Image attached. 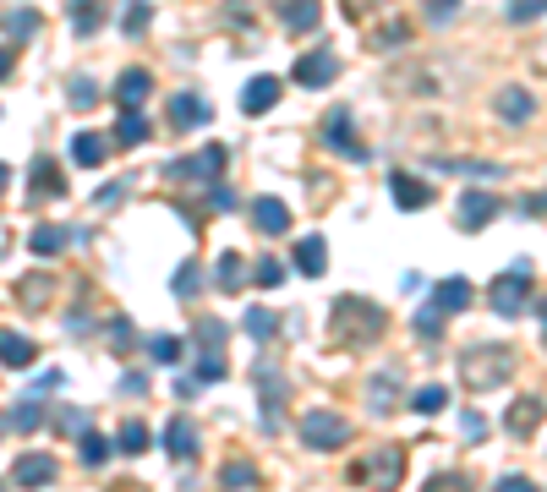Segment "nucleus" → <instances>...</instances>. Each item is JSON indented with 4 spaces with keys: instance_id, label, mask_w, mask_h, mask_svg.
I'll return each instance as SVG.
<instances>
[{
    "instance_id": "f257e3e1",
    "label": "nucleus",
    "mask_w": 547,
    "mask_h": 492,
    "mask_svg": "<svg viewBox=\"0 0 547 492\" xmlns=\"http://www.w3.org/2000/svg\"><path fill=\"white\" fill-rule=\"evenodd\" d=\"M329 328H334V340H345V345H367V340L383 334V312L372 301H361V295H340L334 312H329Z\"/></svg>"
},
{
    "instance_id": "f03ea898",
    "label": "nucleus",
    "mask_w": 547,
    "mask_h": 492,
    "mask_svg": "<svg viewBox=\"0 0 547 492\" xmlns=\"http://www.w3.org/2000/svg\"><path fill=\"white\" fill-rule=\"evenodd\" d=\"M389 88H399V93H410V99H449V93L460 88V77H455V66H444V61H417V66L394 72Z\"/></svg>"
},
{
    "instance_id": "7ed1b4c3",
    "label": "nucleus",
    "mask_w": 547,
    "mask_h": 492,
    "mask_svg": "<svg viewBox=\"0 0 547 492\" xmlns=\"http://www.w3.org/2000/svg\"><path fill=\"white\" fill-rule=\"evenodd\" d=\"M509 372H514L509 351H465L460 356V383L465 389H498Z\"/></svg>"
},
{
    "instance_id": "20e7f679",
    "label": "nucleus",
    "mask_w": 547,
    "mask_h": 492,
    "mask_svg": "<svg viewBox=\"0 0 547 492\" xmlns=\"http://www.w3.org/2000/svg\"><path fill=\"white\" fill-rule=\"evenodd\" d=\"M302 443L318 449V454L345 449V443H350V421H345L340 410H307V416H302Z\"/></svg>"
},
{
    "instance_id": "39448f33",
    "label": "nucleus",
    "mask_w": 547,
    "mask_h": 492,
    "mask_svg": "<svg viewBox=\"0 0 547 492\" xmlns=\"http://www.w3.org/2000/svg\"><path fill=\"white\" fill-rule=\"evenodd\" d=\"M525 290H531V263H525V257H514V263H509V274H504V279H493V312H498V317H514V312L525 306Z\"/></svg>"
},
{
    "instance_id": "423d86ee",
    "label": "nucleus",
    "mask_w": 547,
    "mask_h": 492,
    "mask_svg": "<svg viewBox=\"0 0 547 492\" xmlns=\"http://www.w3.org/2000/svg\"><path fill=\"white\" fill-rule=\"evenodd\" d=\"M399 470H405V449H399V443H378V449L356 465V476L372 481V487H399Z\"/></svg>"
},
{
    "instance_id": "0eeeda50",
    "label": "nucleus",
    "mask_w": 547,
    "mask_h": 492,
    "mask_svg": "<svg viewBox=\"0 0 547 492\" xmlns=\"http://www.w3.org/2000/svg\"><path fill=\"white\" fill-rule=\"evenodd\" d=\"M170 176H197L203 187L225 181V148H219V142H208L197 159H181V164H170Z\"/></svg>"
},
{
    "instance_id": "6e6552de",
    "label": "nucleus",
    "mask_w": 547,
    "mask_h": 492,
    "mask_svg": "<svg viewBox=\"0 0 547 492\" xmlns=\"http://www.w3.org/2000/svg\"><path fill=\"white\" fill-rule=\"evenodd\" d=\"M498 198L493 192H460V203H455V219H460V230H482L487 219H498Z\"/></svg>"
},
{
    "instance_id": "1a4fd4ad",
    "label": "nucleus",
    "mask_w": 547,
    "mask_h": 492,
    "mask_svg": "<svg viewBox=\"0 0 547 492\" xmlns=\"http://www.w3.org/2000/svg\"><path fill=\"white\" fill-rule=\"evenodd\" d=\"M334 77H340V61H334L329 50H307V55L296 61V82H302V88H329Z\"/></svg>"
},
{
    "instance_id": "9d476101",
    "label": "nucleus",
    "mask_w": 547,
    "mask_h": 492,
    "mask_svg": "<svg viewBox=\"0 0 547 492\" xmlns=\"http://www.w3.org/2000/svg\"><path fill=\"white\" fill-rule=\"evenodd\" d=\"M323 142L334 148V153H345V159H367V148L350 137V110H329V121H323Z\"/></svg>"
},
{
    "instance_id": "9b49d317",
    "label": "nucleus",
    "mask_w": 547,
    "mask_h": 492,
    "mask_svg": "<svg viewBox=\"0 0 547 492\" xmlns=\"http://www.w3.org/2000/svg\"><path fill=\"white\" fill-rule=\"evenodd\" d=\"M280 93H285L280 77H252V82L241 88V110H246V115H263V110L280 104Z\"/></svg>"
},
{
    "instance_id": "f8f14e48",
    "label": "nucleus",
    "mask_w": 547,
    "mask_h": 492,
    "mask_svg": "<svg viewBox=\"0 0 547 492\" xmlns=\"http://www.w3.org/2000/svg\"><path fill=\"white\" fill-rule=\"evenodd\" d=\"M55 470H61V465H55L50 454H23V459L12 465V481H17V487H50Z\"/></svg>"
},
{
    "instance_id": "ddd939ff",
    "label": "nucleus",
    "mask_w": 547,
    "mask_h": 492,
    "mask_svg": "<svg viewBox=\"0 0 547 492\" xmlns=\"http://www.w3.org/2000/svg\"><path fill=\"white\" fill-rule=\"evenodd\" d=\"M0 362L17 367V372H28V367L39 362V351H34V340H28V334H17V328H0Z\"/></svg>"
},
{
    "instance_id": "4468645a",
    "label": "nucleus",
    "mask_w": 547,
    "mask_h": 492,
    "mask_svg": "<svg viewBox=\"0 0 547 492\" xmlns=\"http://www.w3.org/2000/svg\"><path fill=\"white\" fill-rule=\"evenodd\" d=\"M154 93V72H143V66H131V72H120V82H115V99H120V110H137Z\"/></svg>"
},
{
    "instance_id": "2eb2a0df",
    "label": "nucleus",
    "mask_w": 547,
    "mask_h": 492,
    "mask_svg": "<svg viewBox=\"0 0 547 492\" xmlns=\"http://www.w3.org/2000/svg\"><path fill=\"white\" fill-rule=\"evenodd\" d=\"M389 192H394V203H399L405 214H417V208H427V203H433V187H427V181H417V176H389Z\"/></svg>"
},
{
    "instance_id": "dca6fc26",
    "label": "nucleus",
    "mask_w": 547,
    "mask_h": 492,
    "mask_svg": "<svg viewBox=\"0 0 547 492\" xmlns=\"http://www.w3.org/2000/svg\"><path fill=\"white\" fill-rule=\"evenodd\" d=\"M252 225H257L263 236H285V230H291V208H285L280 198H257V203H252Z\"/></svg>"
},
{
    "instance_id": "f3484780",
    "label": "nucleus",
    "mask_w": 547,
    "mask_h": 492,
    "mask_svg": "<svg viewBox=\"0 0 547 492\" xmlns=\"http://www.w3.org/2000/svg\"><path fill=\"white\" fill-rule=\"evenodd\" d=\"M493 110H498V121H509V126H520V121H531V115H536V99H531L525 88H504Z\"/></svg>"
},
{
    "instance_id": "a211bd4d",
    "label": "nucleus",
    "mask_w": 547,
    "mask_h": 492,
    "mask_svg": "<svg viewBox=\"0 0 547 492\" xmlns=\"http://www.w3.org/2000/svg\"><path fill=\"white\" fill-rule=\"evenodd\" d=\"M296 268H302L307 279H318V274L329 268V241H323V236H302V241H296Z\"/></svg>"
},
{
    "instance_id": "6ab92c4d",
    "label": "nucleus",
    "mask_w": 547,
    "mask_h": 492,
    "mask_svg": "<svg viewBox=\"0 0 547 492\" xmlns=\"http://www.w3.org/2000/svg\"><path fill=\"white\" fill-rule=\"evenodd\" d=\"M394 394H399V372L383 367V372L367 383V405H372V416H389V410H394Z\"/></svg>"
},
{
    "instance_id": "aec40b11",
    "label": "nucleus",
    "mask_w": 547,
    "mask_h": 492,
    "mask_svg": "<svg viewBox=\"0 0 547 492\" xmlns=\"http://www.w3.org/2000/svg\"><path fill=\"white\" fill-rule=\"evenodd\" d=\"M104 153H110V137H104V131H77V137H72V159L82 164V170L104 164Z\"/></svg>"
},
{
    "instance_id": "412c9836",
    "label": "nucleus",
    "mask_w": 547,
    "mask_h": 492,
    "mask_svg": "<svg viewBox=\"0 0 547 492\" xmlns=\"http://www.w3.org/2000/svg\"><path fill=\"white\" fill-rule=\"evenodd\" d=\"M170 121H176L181 131H192V126L208 121V104H203L197 93H170Z\"/></svg>"
},
{
    "instance_id": "4be33fe9",
    "label": "nucleus",
    "mask_w": 547,
    "mask_h": 492,
    "mask_svg": "<svg viewBox=\"0 0 547 492\" xmlns=\"http://www.w3.org/2000/svg\"><path fill=\"white\" fill-rule=\"evenodd\" d=\"M165 449H170L176 459H192V454H197V427H192V416H176V421L165 427Z\"/></svg>"
},
{
    "instance_id": "5701e85b",
    "label": "nucleus",
    "mask_w": 547,
    "mask_h": 492,
    "mask_svg": "<svg viewBox=\"0 0 547 492\" xmlns=\"http://www.w3.org/2000/svg\"><path fill=\"white\" fill-rule=\"evenodd\" d=\"M28 246H34L39 257H55V252L72 246V230H66V225H39V230L28 236Z\"/></svg>"
},
{
    "instance_id": "b1692460",
    "label": "nucleus",
    "mask_w": 547,
    "mask_h": 492,
    "mask_svg": "<svg viewBox=\"0 0 547 492\" xmlns=\"http://www.w3.org/2000/svg\"><path fill=\"white\" fill-rule=\"evenodd\" d=\"M318 0H291V6H280V23L291 28V34H307V28H318Z\"/></svg>"
},
{
    "instance_id": "393cba45",
    "label": "nucleus",
    "mask_w": 547,
    "mask_h": 492,
    "mask_svg": "<svg viewBox=\"0 0 547 492\" xmlns=\"http://www.w3.org/2000/svg\"><path fill=\"white\" fill-rule=\"evenodd\" d=\"M433 301L444 306V317H449V312H465V306H471V285H465V279H444V285L433 290Z\"/></svg>"
},
{
    "instance_id": "a878e982",
    "label": "nucleus",
    "mask_w": 547,
    "mask_h": 492,
    "mask_svg": "<svg viewBox=\"0 0 547 492\" xmlns=\"http://www.w3.org/2000/svg\"><path fill=\"white\" fill-rule=\"evenodd\" d=\"M542 410H547V405H542L536 394H525V400H520V405H514V410L504 416V427H509V432H531V427L542 421Z\"/></svg>"
},
{
    "instance_id": "bb28decb",
    "label": "nucleus",
    "mask_w": 547,
    "mask_h": 492,
    "mask_svg": "<svg viewBox=\"0 0 547 492\" xmlns=\"http://www.w3.org/2000/svg\"><path fill=\"white\" fill-rule=\"evenodd\" d=\"M34 187H39L44 198L66 192V181H61V170H55V159H34Z\"/></svg>"
},
{
    "instance_id": "cd10ccee",
    "label": "nucleus",
    "mask_w": 547,
    "mask_h": 492,
    "mask_svg": "<svg viewBox=\"0 0 547 492\" xmlns=\"http://www.w3.org/2000/svg\"><path fill=\"white\" fill-rule=\"evenodd\" d=\"M246 279H252V274H246V263H241L235 252H225V257H219V290H241Z\"/></svg>"
},
{
    "instance_id": "c85d7f7f",
    "label": "nucleus",
    "mask_w": 547,
    "mask_h": 492,
    "mask_svg": "<svg viewBox=\"0 0 547 492\" xmlns=\"http://www.w3.org/2000/svg\"><path fill=\"white\" fill-rule=\"evenodd\" d=\"M149 17H154V6H149V0H126V12H120V28L137 39V34L149 28Z\"/></svg>"
},
{
    "instance_id": "c756f323",
    "label": "nucleus",
    "mask_w": 547,
    "mask_h": 492,
    "mask_svg": "<svg viewBox=\"0 0 547 492\" xmlns=\"http://www.w3.org/2000/svg\"><path fill=\"white\" fill-rule=\"evenodd\" d=\"M274 328H280V317H274L268 306H252V312H246V334H252V340H274Z\"/></svg>"
},
{
    "instance_id": "7c9ffc66",
    "label": "nucleus",
    "mask_w": 547,
    "mask_h": 492,
    "mask_svg": "<svg viewBox=\"0 0 547 492\" xmlns=\"http://www.w3.org/2000/svg\"><path fill=\"white\" fill-rule=\"evenodd\" d=\"M115 137H120L126 148H137V142H143V137H149V121H143V115H137V110H126V115H120V126H115Z\"/></svg>"
},
{
    "instance_id": "2f4dec72",
    "label": "nucleus",
    "mask_w": 547,
    "mask_h": 492,
    "mask_svg": "<svg viewBox=\"0 0 547 492\" xmlns=\"http://www.w3.org/2000/svg\"><path fill=\"white\" fill-rule=\"evenodd\" d=\"M444 400H449V394H444L438 383H427V389H417V394H410V410H422V416H438V410H444Z\"/></svg>"
},
{
    "instance_id": "473e14b6",
    "label": "nucleus",
    "mask_w": 547,
    "mask_h": 492,
    "mask_svg": "<svg viewBox=\"0 0 547 492\" xmlns=\"http://www.w3.org/2000/svg\"><path fill=\"white\" fill-rule=\"evenodd\" d=\"M66 93H72V110H93V104H99V82H93V77H72Z\"/></svg>"
},
{
    "instance_id": "72a5a7b5",
    "label": "nucleus",
    "mask_w": 547,
    "mask_h": 492,
    "mask_svg": "<svg viewBox=\"0 0 547 492\" xmlns=\"http://www.w3.org/2000/svg\"><path fill=\"white\" fill-rule=\"evenodd\" d=\"M149 356H154L159 367H176V362H181V340H176V334H159V340H149Z\"/></svg>"
},
{
    "instance_id": "f704fd0d",
    "label": "nucleus",
    "mask_w": 547,
    "mask_h": 492,
    "mask_svg": "<svg viewBox=\"0 0 547 492\" xmlns=\"http://www.w3.org/2000/svg\"><path fill=\"white\" fill-rule=\"evenodd\" d=\"M417 334H422V340H438V334H444V306H438V301L417 312Z\"/></svg>"
},
{
    "instance_id": "c9c22d12",
    "label": "nucleus",
    "mask_w": 547,
    "mask_h": 492,
    "mask_svg": "<svg viewBox=\"0 0 547 492\" xmlns=\"http://www.w3.org/2000/svg\"><path fill=\"white\" fill-rule=\"evenodd\" d=\"M149 449V427L143 421H126L120 427V454H143Z\"/></svg>"
},
{
    "instance_id": "e433bc0d",
    "label": "nucleus",
    "mask_w": 547,
    "mask_h": 492,
    "mask_svg": "<svg viewBox=\"0 0 547 492\" xmlns=\"http://www.w3.org/2000/svg\"><path fill=\"white\" fill-rule=\"evenodd\" d=\"M6 34L12 39H34L39 34V12H6Z\"/></svg>"
},
{
    "instance_id": "4c0bfd02",
    "label": "nucleus",
    "mask_w": 547,
    "mask_h": 492,
    "mask_svg": "<svg viewBox=\"0 0 547 492\" xmlns=\"http://www.w3.org/2000/svg\"><path fill=\"white\" fill-rule=\"evenodd\" d=\"M72 23H77V34H93L99 28V0H72Z\"/></svg>"
},
{
    "instance_id": "58836bf2",
    "label": "nucleus",
    "mask_w": 547,
    "mask_h": 492,
    "mask_svg": "<svg viewBox=\"0 0 547 492\" xmlns=\"http://www.w3.org/2000/svg\"><path fill=\"white\" fill-rule=\"evenodd\" d=\"M39 421H44V410H39V400H34V394H28V400H23V405H17V410H12V427H23V432H34V427H39Z\"/></svg>"
},
{
    "instance_id": "ea45409f",
    "label": "nucleus",
    "mask_w": 547,
    "mask_h": 492,
    "mask_svg": "<svg viewBox=\"0 0 547 492\" xmlns=\"http://www.w3.org/2000/svg\"><path fill=\"white\" fill-rule=\"evenodd\" d=\"M77 443H82V465H104V459H110V443H104L99 432H82Z\"/></svg>"
},
{
    "instance_id": "a19ab883",
    "label": "nucleus",
    "mask_w": 547,
    "mask_h": 492,
    "mask_svg": "<svg viewBox=\"0 0 547 492\" xmlns=\"http://www.w3.org/2000/svg\"><path fill=\"white\" fill-rule=\"evenodd\" d=\"M225 487H257V465L230 459V465H225Z\"/></svg>"
},
{
    "instance_id": "79ce46f5",
    "label": "nucleus",
    "mask_w": 547,
    "mask_h": 492,
    "mask_svg": "<svg viewBox=\"0 0 547 492\" xmlns=\"http://www.w3.org/2000/svg\"><path fill=\"white\" fill-rule=\"evenodd\" d=\"M252 279H257L263 290H274V285H280V279H285V263H280V257H263V263L252 268Z\"/></svg>"
},
{
    "instance_id": "37998d69",
    "label": "nucleus",
    "mask_w": 547,
    "mask_h": 492,
    "mask_svg": "<svg viewBox=\"0 0 547 492\" xmlns=\"http://www.w3.org/2000/svg\"><path fill=\"white\" fill-rule=\"evenodd\" d=\"M536 17H547V0H514L509 6V23H536Z\"/></svg>"
},
{
    "instance_id": "c03bdc74",
    "label": "nucleus",
    "mask_w": 547,
    "mask_h": 492,
    "mask_svg": "<svg viewBox=\"0 0 547 492\" xmlns=\"http://www.w3.org/2000/svg\"><path fill=\"white\" fill-rule=\"evenodd\" d=\"M197 290H203V268H197V263H187V268L176 274V295H197Z\"/></svg>"
},
{
    "instance_id": "a18cd8bd",
    "label": "nucleus",
    "mask_w": 547,
    "mask_h": 492,
    "mask_svg": "<svg viewBox=\"0 0 547 492\" xmlns=\"http://www.w3.org/2000/svg\"><path fill=\"white\" fill-rule=\"evenodd\" d=\"M225 378V362L214 356V351H203V362H197V383H219Z\"/></svg>"
},
{
    "instance_id": "49530a36",
    "label": "nucleus",
    "mask_w": 547,
    "mask_h": 492,
    "mask_svg": "<svg viewBox=\"0 0 547 492\" xmlns=\"http://www.w3.org/2000/svg\"><path fill=\"white\" fill-rule=\"evenodd\" d=\"M17 295H23V301H28V306H39V301H44V295H50V279H44V274H34V279H28V285H23V290H17Z\"/></svg>"
},
{
    "instance_id": "de8ad7c7",
    "label": "nucleus",
    "mask_w": 547,
    "mask_h": 492,
    "mask_svg": "<svg viewBox=\"0 0 547 492\" xmlns=\"http://www.w3.org/2000/svg\"><path fill=\"white\" fill-rule=\"evenodd\" d=\"M55 427H61V432H77V438H82V432H88V416H82V410H61V416H55Z\"/></svg>"
},
{
    "instance_id": "09e8293b",
    "label": "nucleus",
    "mask_w": 547,
    "mask_h": 492,
    "mask_svg": "<svg viewBox=\"0 0 547 492\" xmlns=\"http://www.w3.org/2000/svg\"><path fill=\"white\" fill-rule=\"evenodd\" d=\"M460 12V0H427V23H449Z\"/></svg>"
},
{
    "instance_id": "8fccbe9b",
    "label": "nucleus",
    "mask_w": 547,
    "mask_h": 492,
    "mask_svg": "<svg viewBox=\"0 0 547 492\" xmlns=\"http://www.w3.org/2000/svg\"><path fill=\"white\" fill-rule=\"evenodd\" d=\"M197 334H203V345L214 351V345L225 340V323H214V317H203V323H197Z\"/></svg>"
},
{
    "instance_id": "3c124183",
    "label": "nucleus",
    "mask_w": 547,
    "mask_h": 492,
    "mask_svg": "<svg viewBox=\"0 0 547 492\" xmlns=\"http://www.w3.org/2000/svg\"><path fill=\"white\" fill-rule=\"evenodd\" d=\"M460 432H465V438H482V432H487V421H482L476 410H465V416H460Z\"/></svg>"
},
{
    "instance_id": "603ef678",
    "label": "nucleus",
    "mask_w": 547,
    "mask_h": 492,
    "mask_svg": "<svg viewBox=\"0 0 547 492\" xmlns=\"http://www.w3.org/2000/svg\"><path fill=\"white\" fill-rule=\"evenodd\" d=\"M110 340H115V345H131V323H126V317L110 323Z\"/></svg>"
},
{
    "instance_id": "864d4df0",
    "label": "nucleus",
    "mask_w": 547,
    "mask_h": 492,
    "mask_svg": "<svg viewBox=\"0 0 547 492\" xmlns=\"http://www.w3.org/2000/svg\"><path fill=\"white\" fill-rule=\"evenodd\" d=\"M214 208H235V192L225 181H214Z\"/></svg>"
},
{
    "instance_id": "5fc2aeb1",
    "label": "nucleus",
    "mask_w": 547,
    "mask_h": 492,
    "mask_svg": "<svg viewBox=\"0 0 547 492\" xmlns=\"http://www.w3.org/2000/svg\"><path fill=\"white\" fill-rule=\"evenodd\" d=\"M498 487H504V492H531V481H525V476H504Z\"/></svg>"
},
{
    "instance_id": "6e6d98bb",
    "label": "nucleus",
    "mask_w": 547,
    "mask_h": 492,
    "mask_svg": "<svg viewBox=\"0 0 547 492\" xmlns=\"http://www.w3.org/2000/svg\"><path fill=\"white\" fill-rule=\"evenodd\" d=\"M525 214H547V198H525Z\"/></svg>"
},
{
    "instance_id": "4d7b16f0",
    "label": "nucleus",
    "mask_w": 547,
    "mask_h": 492,
    "mask_svg": "<svg viewBox=\"0 0 547 492\" xmlns=\"http://www.w3.org/2000/svg\"><path fill=\"white\" fill-rule=\"evenodd\" d=\"M6 72H12V50H6V44H0V77H6Z\"/></svg>"
},
{
    "instance_id": "13d9d810",
    "label": "nucleus",
    "mask_w": 547,
    "mask_h": 492,
    "mask_svg": "<svg viewBox=\"0 0 547 492\" xmlns=\"http://www.w3.org/2000/svg\"><path fill=\"white\" fill-rule=\"evenodd\" d=\"M6 181H12V170H6V164H0V192H6Z\"/></svg>"
},
{
    "instance_id": "bf43d9fd",
    "label": "nucleus",
    "mask_w": 547,
    "mask_h": 492,
    "mask_svg": "<svg viewBox=\"0 0 547 492\" xmlns=\"http://www.w3.org/2000/svg\"><path fill=\"white\" fill-rule=\"evenodd\" d=\"M536 66H542V72H547V44H542V50H536Z\"/></svg>"
},
{
    "instance_id": "052dcab7",
    "label": "nucleus",
    "mask_w": 547,
    "mask_h": 492,
    "mask_svg": "<svg viewBox=\"0 0 547 492\" xmlns=\"http://www.w3.org/2000/svg\"><path fill=\"white\" fill-rule=\"evenodd\" d=\"M536 317H542V328H547V301H542V306H536Z\"/></svg>"
}]
</instances>
